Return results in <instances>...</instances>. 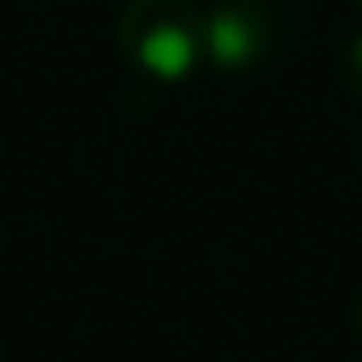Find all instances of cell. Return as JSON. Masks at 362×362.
Instances as JSON below:
<instances>
[{"label": "cell", "instance_id": "6da1fadb", "mask_svg": "<svg viewBox=\"0 0 362 362\" xmlns=\"http://www.w3.org/2000/svg\"><path fill=\"white\" fill-rule=\"evenodd\" d=\"M191 59H195L191 35L180 32V28H160V32H152L148 43H144V63L156 74H164V78L183 74L191 66Z\"/></svg>", "mask_w": 362, "mask_h": 362}, {"label": "cell", "instance_id": "7a4b0ae2", "mask_svg": "<svg viewBox=\"0 0 362 362\" xmlns=\"http://www.w3.org/2000/svg\"><path fill=\"white\" fill-rule=\"evenodd\" d=\"M211 47H214V59L218 63H250V55L257 51V35H253V28L245 24L242 16H234V12H218L211 24Z\"/></svg>", "mask_w": 362, "mask_h": 362}, {"label": "cell", "instance_id": "3957f363", "mask_svg": "<svg viewBox=\"0 0 362 362\" xmlns=\"http://www.w3.org/2000/svg\"><path fill=\"white\" fill-rule=\"evenodd\" d=\"M354 331H358V339H362V292H358V300H354Z\"/></svg>", "mask_w": 362, "mask_h": 362}, {"label": "cell", "instance_id": "277c9868", "mask_svg": "<svg viewBox=\"0 0 362 362\" xmlns=\"http://www.w3.org/2000/svg\"><path fill=\"white\" fill-rule=\"evenodd\" d=\"M354 66H358V71H362V40L354 43Z\"/></svg>", "mask_w": 362, "mask_h": 362}]
</instances>
